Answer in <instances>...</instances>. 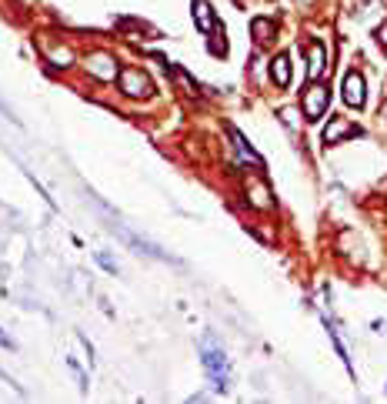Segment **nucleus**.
Returning a JSON list of instances; mask_svg holds the SVG:
<instances>
[{
  "mask_svg": "<svg viewBox=\"0 0 387 404\" xmlns=\"http://www.w3.org/2000/svg\"><path fill=\"white\" fill-rule=\"evenodd\" d=\"M201 365H204L207 378L217 391H227L231 388V361H227V351L224 344L214 338V334H204L201 338Z\"/></svg>",
  "mask_w": 387,
  "mask_h": 404,
  "instance_id": "nucleus-1",
  "label": "nucleus"
},
{
  "mask_svg": "<svg viewBox=\"0 0 387 404\" xmlns=\"http://www.w3.org/2000/svg\"><path fill=\"white\" fill-rule=\"evenodd\" d=\"M120 90L127 94V97H147L151 94V77L144 74L141 67H127V71H120Z\"/></svg>",
  "mask_w": 387,
  "mask_h": 404,
  "instance_id": "nucleus-2",
  "label": "nucleus"
},
{
  "mask_svg": "<svg viewBox=\"0 0 387 404\" xmlns=\"http://www.w3.org/2000/svg\"><path fill=\"white\" fill-rule=\"evenodd\" d=\"M107 228H110V231H117V234H120V238L127 240L130 247H137V251L151 254V257H157V261H174V257H170L167 251H160V247H157L154 240H147V238H141V234H134V231H127V228H124V224H114V221H110Z\"/></svg>",
  "mask_w": 387,
  "mask_h": 404,
  "instance_id": "nucleus-3",
  "label": "nucleus"
},
{
  "mask_svg": "<svg viewBox=\"0 0 387 404\" xmlns=\"http://www.w3.org/2000/svg\"><path fill=\"white\" fill-rule=\"evenodd\" d=\"M327 104H331V90L324 87V84H314V87L304 94V117H307V121H321L324 111H327Z\"/></svg>",
  "mask_w": 387,
  "mask_h": 404,
  "instance_id": "nucleus-4",
  "label": "nucleus"
},
{
  "mask_svg": "<svg viewBox=\"0 0 387 404\" xmlns=\"http://www.w3.org/2000/svg\"><path fill=\"white\" fill-rule=\"evenodd\" d=\"M84 67H87V74H94L97 80H114V77L120 74V67H117V61L110 57V54H103V51L91 54V57L84 61Z\"/></svg>",
  "mask_w": 387,
  "mask_h": 404,
  "instance_id": "nucleus-5",
  "label": "nucleus"
},
{
  "mask_svg": "<svg viewBox=\"0 0 387 404\" xmlns=\"http://www.w3.org/2000/svg\"><path fill=\"white\" fill-rule=\"evenodd\" d=\"M361 127L350 124L348 117H331V124L324 127V144H341L344 137H357Z\"/></svg>",
  "mask_w": 387,
  "mask_h": 404,
  "instance_id": "nucleus-6",
  "label": "nucleus"
},
{
  "mask_svg": "<svg viewBox=\"0 0 387 404\" xmlns=\"http://www.w3.org/2000/svg\"><path fill=\"white\" fill-rule=\"evenodd\" d=\"M227 134H231V140H234V151L241 154V161H244V164H250V167H258V171H264V157H260V154L254 151L250 144H247V137H244V134H241L237 127H231Z\"/></svg>",
  "mask_w": 387,
  "mask_h": 404,
  "instance_id": "nucleus-7",
  "label": "nucleus"
},
{
  "mask_svg": "<svg viewBox=\"0 0 387 404\" xmlns=\"http://www.w3.org/2000/svg\"><path fill=\"white\" fill-rule=\"evenodd\" d=\"M344 101H348L350 107H357V111L364 107V77L357 74V71H350V74L344 77Z\"/></svg>",
  "mask_w": 387,
  "mask_h": 404,
  "instance_id": "nucleus-8",
  "label": "nucleus"
},
{
  "mask_svg": "<svg viewBox=\"0 0 387 404\" xmlns=\"http://www.w3.org/2000/svg\"><path fill=\"white\" fill-rule=\"evenodd\" d=\"M194 24H197V30L201 34H210L214 30V24H217V17H214V11H210V4L207 0H194Z\"/></svg>",
  "mask_w": 387,
  "mask_h": 404,
  "instance_id": "nucleus-9",
  "label": "nucleus"
},
{
  "mask_svg": "<svg viewBox=\"0 0 387 404\" xmlns=\"http://www.w3.org/2000/svg\"><path fill=\"white\" fill-rule=\"evenodd\" d=\"M307 77L310 80H317V77L324 74V63H327V51H324V44H317V40H314V44H310L307 47Z\"/></svg>",
  "mask_w": 387,
  "mask_h": 404,
  "instance_id": "nucleus-10",
  "label": "nucleus"
},
{
  "mask_svg": "<svg viewBox=\"0 0 387 404\" xmlns=\"http://www.w3.org/2000/svg\"><path fill=\"white\" fill-rule=\"evenodd\" d=\"M271 77L277 80V87H287V84H291V61H287V54H281V57L271 63Z\"/></svg>",
  "mask_w": 387,
  "mask_h": 404,
  "instance_id": "nucleus-11",
  "label": "nucleus"
},
{
  "mask_svg": "<svg viewBox=\"0 0 387 404\" xmlns=\"http://www.w3.org/2000/svg\"><path fill=\"white\" fill-rule=\"evenodd\" d=\"M94 257H97V264H101L103 271H107V274H117V271H120V267H117V261H114V257H110L107 251H97Z\"/></svg>",
  "mask_w": 387,
  "mask_h": 404,
  "instance_id": "nucleus-12",
  "label": "nucleus"
},
{
  "mask_svg": "<svg viewBox=\"0 0 387 404\" xmlns=\"http://www.w3.org/2000/svg\"><path fill=\"white\" fill-rule=\"evenodd\" d=\"M0 348H7V351H17V341H13L11 334H7V331L0 328Z\"/></svg>",
  "mask_w": 387,
  "mask_h": 404,
  "instance_id": "nucleus-13",
  "label": "nucleus"
}]
</instances>
